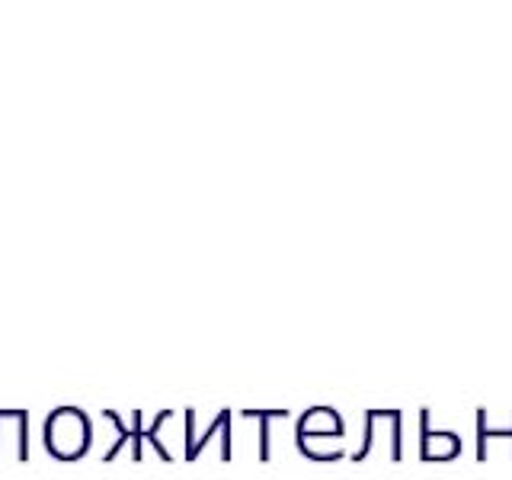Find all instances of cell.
<instances>
[{
  "label": "cell",
  "mask_w": 512,
  "mask_h": 480,
  "mask_svg": "<svg viewBox=\"0 0 512 480\" xmlns=\"http://www.w3.org/2000/svg\"><path fill=\"white\" fill-rule=\"evenodd\" d=\"M87 442H90V426H87V416L80 410L58 407L55 413H48V420H45L48 455L71 461L87 452Z\"/></svg>",
  "instance_id": "1"
},
{
  "label": "cell",
  "mask_w": 512,
  "mask_h": 480,
  "mask_svg": "<svg viewBox=\"0 0 512 480\" xmlns=\"http://www.w3.org/2000/svg\"><path fill=\"white\" fill-rule=\"evenodd\" d=\"M29 458V410H0V458Z\"/></svg>",
  "instance_id": "2"
}]
</instances>
